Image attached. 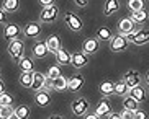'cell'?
<instances>
[{
  "mask_svg": "<svg viewBox=\"0 0 149 119\" xmlns=\"http://www.w3.org/2000/svg\"><path fill=\"white\" fill-rule=\"evenodd\" d=\"M23 52H25V44L20 38H15L8 43V54L12 56V59L15 62H18L23 57Z\"/></svg>",
  "mask_w": 149,
  "mask_h": 119,
  "instance_id": "1",
  "label": "cell"
},
{
  "mask_svg": "<svg viewBox=\"0 0 149 119\" xmlns=\"http://www.w3.org/2000/svg\"><path fill=\"white\" fill-rule=\"evenodd\" d=\"M128 46H130V41L125 34H116L110 39V49L113 52H123L128 49Z\"/></svg>",
  "mask_w": 149,
  "mask_h": 119,
  "instance_id": "2",
  "label": "cell"
},
{
  "mask_svg": "<svg viewBox=\"0 0 149 119\" xmlns=\"http://www.w3.org/2000/svg\"><path fill=\"white\" fill-rule=\"evenodd\" d=\"M57 15H59V7L53 3V5H48V7H43L40 13V20L43 23H53L57 18Z\"/></svg>",
  "mask_w": 149,
  "mask_h": 119,
  "instance_id": "3",
  "label": "cell"
},
{
  "mask_svg": "<svg viewBox=\"0 0 149 119\" xmlns=\"http://www.w3.org/2000/svg\"><path fill=\"white\" fill-rule=\"evenodd\" d=\"M64 21H66V25L69 26V30L75 31V33H79V31L82 30V21H80V18L75 13L67 12V13L64 15Z\"/></svg>",
  "mask_w": 149,
  "mask_h": 119,
  "instance_id": "4",
  "label": "cell"
},
{
  "mask_svg": "<svg viewBox=\"0 0 149 119\" xmlns=\"http://www.w3.org/2000/svg\"><path fill=\"white\" fill-rule=\"evenodd\" d=\"M70 108H72V113H74L75 116H84L88 109V101L85 98H75L74 101H72V106H70Z\"/></svg>",
  "mask_w": 149,
  "mask_h": 119,
  "instance_id": "5",
  "label": "cell"
},
{
  "mask_svg": "<svg viewBox=\"0 0 149 119\" xmlns=\"http://www.w3.org/2000/svg\"><path fill=\"white\" fill-rule=\"evenodd\" d=\"M100 49V39L98 38H88V39L84 41V44H82V51L85 54H95L97 51Z\"/></svg>",
  "mask_w": 149,
  "mask_h": 119,
  "instance_id": "6",
  "label": "cell"
},
{
  "mask_svg": "<svg viewBox=\"0 0 149 119\" xmlns=\"http://www.w3.org/2000/svg\"><path fill=\"white\" fill-rule=\"evenodd\" d=\"M70 64L75 67V69H82L88 64V54L82 52H74L72 54V57H70Z\"/></svg>",
  "mask_w": 149,
  "mask_h": 119,
  "instance_id": "7",
  "label": "cell"
},
{
  "mask_svg": "<svg viewBox=\"0 0 149 119\" xmlns=\"http://www.w3.org/2000/svg\"><path fill=\"white\" fill-rule=\"evenodd\" d=\"M35 103L38 106H41V108H46V106L51 103V95H49L48 90H38L35 95Z\"/></svg>",
  "mask_w": 149,
  "mask_h": 119,
  "instance_id": "8",
  "label": "cell"
},
{
  "mask_svg": "<svg viewBox=\"0 0 149 119\" xmlns=\"http://www.w3.org/2000/svg\"><path fill=\"white\" fill-rule=\"evenodd\" d=\"M22 28L18 26V25H13V23H10V25H5V30H3V36L7 41H12L15 39V38H18L20 36V33H22Z\"/></svg>",
  "mask_w": 149,
  "mask_h": 119,
  "instance_id": "9",
  "label": "cell"
},
{
  "mask_svg": "<svg viewBox=\"0 0 149 119\" xmlns=\"http://www.w3.org/2000/svg\"><path fill=\"white\" fill-rule=\"evenodd\" d=\"M23 33H25V36L26 38H38V36L41 34V26H40V23H35V21H31L28 23L26 26L23 28Z\"/></svg>",
  "mask_w": 149,
  "mask_h": 119,
  "instance_id": "10",
  "label": "cell"
},
{
  "mask_svg": "<svg viewBox=\"0 0 149 119\" xmlns=\"http://www.w3.org/2000/svg\"><path fill=\"white\" fill-rule=\"evenodd\" d=\"M46 78L48 75H43L41 72H33V83H31V90H43L44 88V83H46Z\"/></svg>",
  "mask_w": 149,
  "mask_h": 119,
  "instance_id": "11",
  "label": "cell"
},
{
  "mask_svg": "<svg viewBox=\"0 0 149 119\" xmlns=\"http://www.w3.org/2000/svg\"><path fill=\"white\" fill-rule=\"evenodd\" d=\"M123 80L126 82V85L130 87V88H133V87H136V85L141 83V75L136 70H128L126 74H125V77H123Z\"/></svg>",
  "mask_w": 149,
  "mask_h": 119,
  "instance_id": "12",
  "label": "cell"
},
{
  "mask_svg": "<svg viewBox=\"0 0 149 119\" xmlns=\"http://www.w3.org/2000/svg\"><path fill=\"white\" fill-rule=\"evenodd\" d=\"M48 46H46V41H36L35 44H33V56L36 59H43L46 57V54H48Z\"/></svg>",
  "mask_w": 149,
  "mask_h": 119,
  "instance_id": "13",
  "label": "cell"
},
{
  "mask_svg": "<svg viewBox=\"0 0 149 119\" xmlns=\"http://www.w3.org/2000/svg\"><path fill=\"white\" fill-rule=\"evenodd\" d=\"M134 30V21H133L131 18H121L118 21V31L120 34H125L126 36L128 33H131Z\"/></svg>",
  "mask_w": 149,
  "mask_h": 119,
  "instance_id": "14",
  "label": "cell"
},
{
  "mask_svg": "<svg viewBox=\"0 0 149 119\" xmlns=\"http://www.w3.org/2000/svg\"><path fill=\"white\" fill-rule=\"evenodd\" d=\"M84 82H85V80H84V77L80 74L74 75V77L69 78V87H67V90H70L72 93H77L84 87Z\"/></svg>",
  "mask_w": 149,
  "mask_h": 119,
  "instance_id": "15",
  "label": "cell"
},
{
  "mask_svg": "<svg viewBox=\"0 0 149 119\" xmlns=\"http://www.w3.org/2000/svg\"><path fill=\"white\" fill-rule=\"evenodd\" d=\"M128 95H131L133 98H134L138 103H143L146 101V90L141 87V85H136V87H133V88H130V91H128Z\"/></svg>",
  "mask_w": 149,
  "mask_h": 119,
  "instance_id": "16",
  "label": "cell"
},
{
  "mask_svg": "<svg viewBox=\"0 0 149 119\" xmlns=\"http://www.w3.org/2000/svg\"><path fill=\"white\" fill-rule=\"evenodd\" d=\"M46 46H48V51L49 52L56 54L59 49H61V39H59V36H49L48 39H46Z\"/></svg>",
  "mask_w": 149,
  "mask_h": 119,
  "instance_id": "17",
  "label": "cell"
},
{
  "mask_svg": "<svg viewBox=\"0 0 149 119\" xmlns=\"http://www.w3.org/2000/svg\"><path fill=\"white\" fill-rule=\"evenodd\" d=\"M133 43H134L136 46H143V44H146V43H149V30H138Z\"/></svg>",
  "mask_w": 149,
  "mask_h": 119,
  "instance_id": "18",
  "label": "cell"
},
{
  "mask_svg": "<svg viewBox=\"0 0 149 119\" xmlns=\"http://www.w3.org/2000/svg\"><path fill=\"white\" fill-rule=\"evenodd\" d=\"M67 87H69V78L62 77V75H59L57 78L53 80V90H57V91H64V90H67Z\"/></svg>",
  "mask_w": 149,
  "mask_h": 119,
  "instance_id": "19",
  "label": "cell"
},
{
  "mask_svg": "<svg viewBox=\"0 0 149 119\" xmlns=\"http://www.w3.org/2000/svg\"><path fill=\"white\" fill-rule=\"evenodd\" d=\"M115 90V83L113 82H110V80H103L100 85H98V91L103 95V96H110Z\"/></svg>",
  "mask_w": 149,
  "mask_h": 119,
  "instance_id": "20",
  "label": "cell"
},
{
  "mask_svg": "<svg viewBox=\"0 0 149 119\" xmlns=\"http://www.w3.org/2000/svg\"><path fill=\"white\" fill-rule=\"evenodd\" d=\"M70 57H72V54H69L66 49H62V47L56 52L57 64H61V65H67V64H70Z\"/></svg>",
  "mask_w": 149,
  "mask_h": 119,
  "instance_id": "21",
  "label": "cell"
},
{
  "mask_svg": "<svg viewBox=\"0 0 149 119\" xmlns=\"http://www.w3.org/2000/svg\"><path fill=\"white\" fill-rule=\"evenodd\" d=\"M120 8V2L118 0H107L105 7H103V13L108 17V15H113L115 12H118Z\"/></svg>",
  "mask_w": 149,
  "mask_h": 119,
  "instance_id": "22",
  "label": "cell"
},
{
  "mask_svg": "<svg viewBox=\"0 0 149 119\" xmlns=\"http://www.w3.org/2000/svg\"><path fill=\"white\" fill-rule=\"evenodd\" d=\"M18 65H20L22 72H35V64H33L31 57H22L18 61Z\"/></svg>",
  "mask_w": 149,
  "mask_h": 119,
  "instance_id": "23",
  "label": "cell"
},
{
  "mask_svg": "<svg viewBox=\"0 0 149 119\" xmlns=\"http://www.w3.org/2000/svg\"><path fill=\"white\" fill-rule=\"evenodd\" d=\"M138 106H139V103L136 101L131 95H125V100H123V108H126V109H130V111H133V113H134V111L138 109Z\"/></svg>",
  "mask_w": 149,
  "mask_h": 119,
  "instance_id": "24",
  "label": "cell"
},
{
  "mask_svg": "<svg viewBox=\"0 0 149 119\" xmlns=\"http://www.w3.org/2000/svg\"><path fill=\"white\" fill-rule=\"evenodd\" d=\"M146 18H148V13H146V10H136V12H131V20L136 23V25H143L146 21Z\"/></svg>",
  "mask_w": 149,
  "mask_h": 119,
  "instance_id": "25",
  "label": "cell"
},
{
  "mask_svg": "<svg viewBox=\"0 0 149 119\" xmlns=\"http://www.w3.org/2000/svg\"><path fill=\"white\" fill-rule=\"evenodd\" d=\"M111 111V106H110V101L108 100H102L100 103H98V106H97V114L98 116H107Z\"/></svg>",
  "mask_w": 149,
  "mask_h": 119,
  "instance_id": "26",
  "label": "cell"
},
{
  "mask_svg": "<svg viewBox=\"0 0 149 119\" xmlns=\"http://www.w3.org/2000/svg\"><path fill=\"white\" fill-rule=\"evenodd\" d=\"M31 83H33V72H22L20 85L25 87V88H31Z\"/></svg>",
  "mask_w": 149,
  "mask_h": 119,
  "instance_id": "27",
  "label": "cell"
},
{
  "mask_svg": "<svg viewBox=\"0 0 149 119\" xmlns=\"http://www.w3.org/2000/svg\"><path fill=\"white\" fill-rule=\"evenodd\" d=\"M13 113H15V118H17V119H26V118H30V108H28L26 105H22V106H18V108H15Z\"/></svg>",
  "mask_w": 149,
  "mask_h": 119,
  "instance_id": "28",
  "label": "cell"
},
{
  "mask_svg": "<svg viewBox=\"0 0 149 119\" xmlns=\"http://www.w3.org/2000/svg\"><path fill=\"white\" fill-rule=\"evenodd\" d=\"M97 38L100 41H110L111 38H113V34H111V30H110L108 26H102L100 30L97 31Z\"/></svg>",
  "mask_w": 149,
  "mask_h": 119,
  "instance_id": "29",
  "label": "cell"
},
{
  "mask_svg": "<svg viewBox=\"0 0 149 119\" xmlns=\"http://www.w3.org/2000/svg\"><path fill=\"white\" fill-rule=\"evenodd\" d=\"M128 91H130V87L126 85V82L125 80H121V82H116L115 83V90L113 93H116V95H128Z\"/></svg>",
  "mask_w": 149,
  "mask_h": 119,
  "instance_id": "30",
  "label": "cell"
},
{
  "mask_svg": "<svg viewBox=\"0 0 149 119\" xmlns=\"http://www.w3.org/2000/svg\"><path fill=\"white\" fill-rule=\"evenodd\" d=\"M2 5L5 12H17L20 8V0H3Z\"/></svg>",
  "mask_w": 149,
  "mask_h": 119,
  "instance_id": "31",
  "label": "cell"
},
{
  "mask_svg": "<svg viewBox=\"0 0 149 119\" xmlns=\"http://www.w3.org/2000/svg\"><path fill=\"white\" fill-rule=\"evenodd\" d=\"M12 118H15V113L12 109V106L0 105V119H12Z\"/></svg>",
  "mask_w": 149,
  "mask_h": 119,
  "instance_id": "32",
  "label": "cell"
},
{
  "mask_svg": "<svg viewBox=\"0 0 149 119\" xmlns=\"http://www.w3.org/2000/svg\"><path fill=\"white\" fill-rule=\"evenodd\" d=\"M128 8L131 10V12L143 10L144 8V0H128Z\"/></svg>",
  "mask_w": 149,
  "mask_h": 119,
  "instance_id": "33",
  "label": "cell"
},
{
  "mask_svg": "<svg viewBox=\"0 0 149 119\" xmlns=\"http://www.w3.org/2000/svg\"><path fill=\"white\" fill-rule=\"evenodd\" d=\"M0 105H3V106H13V96H12L10 93H7V91L0 93Z\"/></svg>",
  "mask_w": 149,
  "mask_h": 119,
  "instance_id": "34",
  "label": "cell"
},
{
  "mask_svg": "<svg viewBox=\"0 0 149 119\" xmlns=\"http://www.w3.org/2000/svg\"><path fill=\"white\" fill-rule=\"evenodd\" d=\"M61 75V67L59 65H53V67H49V70H48V77L51 80H54V78H57Z\"/></svg>",
  "mask_w": 149,
  "mask_h": 119,
  "instance_id": "35",
  "label": "cell"
},
{
  "mask_svg": "<svg viewBox=\"0 0 149 119\" xmlns=\"http://www.w3.org/2000/svg\"><path fill=\"white\" fill-rule=\"evenodd\" d=\"M133 118H134V119H146V118H148V114H146L144 111H141L139 108H138V109L133 113Z\"/></svg>",
  "mask_w": 149,
  "mask_h": 119,
  "instance_id": "36",
  "label": "cell"
},
{
  "mask_svg": "<svg viewBox=\"0 0 149 119\" xmlns=\"http://www.w3.org/2000/svg\"><path fill=\"white\" fill-rule=\"evenodd\" d=\"M120 116H121V118H125V119H130V118H133V111L126 109V108H123V111L120 113Z\"/></svg>",
  "mask_w": 149,
  "mask_h": 119,
  "instance_id": "37",
  "label": "cell"
},
{
  "mask_svg": "<svg viewBox=\"0 0 149 119\" xmlns=\"http://www.w3.org/2000/svg\"><path fill=\"white\" fill-rule=\"evenodd\" d=\"M43 7H48V5H53L54 3V0H38Z\"/></svg>",
  "mask_w": 149,
  "mask_h": 119,
  "instance_id": "38",
  "label": "cell"
},
{
  "mask_svg": "<svg viewBox=\"0 0 149 119\" xmlns=\"http://www.w3.org/2000/svg\"><path fill=\"white\" fill-rule=\"evenodd\" d=\"M107 116H108L110 119H120V118H121V116H120V113H111V111H110Z\"/></svg>",
  "mask_w": 149,
  "mask_h": 119,
  "instance_id": "39",
  "label": "cell"
},
{
  "mask_svg": "<svg viewBox=\"0 0 149 119\" xmlns=\"http://www.w3.org/2000/svg\"><path fill=\"white\" fill-rule=\"evenodd\" d=\"M84 118H85V119H97V118H100V116L97 114V113H92V114H87V113H85Z\"/></svg>",
  "mask_w": 149,
  "mask_h": 119,
  "instance_id": "40",
  "label": "cell"
},
{
  "mask_svg": "<svg viewBox=\"0 0 149 119\" xmlns=\"http://www.w3.org/2000/svg\"><path fill=\"white\" fill-rule=\"evenodd\" d=\"M5 20H7V15H5V10L0 8V23H5Z\"/></svg>",
  "mask_w": 149,
  "mask_h": 119,
  "instance_id": "41",
  "label": "cell"
},
{
  "mask_svg": "<svg viewBox=\"0 0 149 119\" xmlns=\"http://www.w3.org/2000/svg\"><path fill=\"white\" fill-rule=\"evenodd\" d=\"M87 2H88V0H75V3L79 5V7H85V5H87Z\"/></svg>",
  "mask_w": 149,
  "mask_h": 119,
  "instance_id": "42",
  "label": "cell"
},
{
  "mask_svg": "<svg viewBox=\"0 0 149 119\" xmlns=\"http://www.w3.org/2000/svg\"><path fill=\"white\" fill-rule=\"evenodd\" d=\"M5 91V87H3V82L0 80V93H3Z\"/></svg>",
  "mask_w": 149,
  "mask_h": 119,
  "instance_id": "43",
  "label": "cell"
},
{
  "mask_svg": "<svg viewBox=\"0 0 149 119\" xmlns=\"http://www.w3.org/2000/svg\"><path fill=\"white\" fill-rule=\"evenodd\" d=\"M146 80H148V87H149V72H148V75H146Z\"/></svg>",
  "mask_w": 149,
  "mask_h": 119,
  "instance_id": "44",
  "label": "cell"
},
{
  "mask_svg": "<svg viewBox=\"0 0 149 119\" xmlns=\"http://www.w3.org/2000/svg\"><path fill=\"white\" fill-rule=\"evenodd\" d=\"M0 75H2V70H0Z\"/></svg>",
  "mask_w": 149,
  "mask_h": 119,
  "instance_id": "45",
  "label": "cell"
}]
</instances>
